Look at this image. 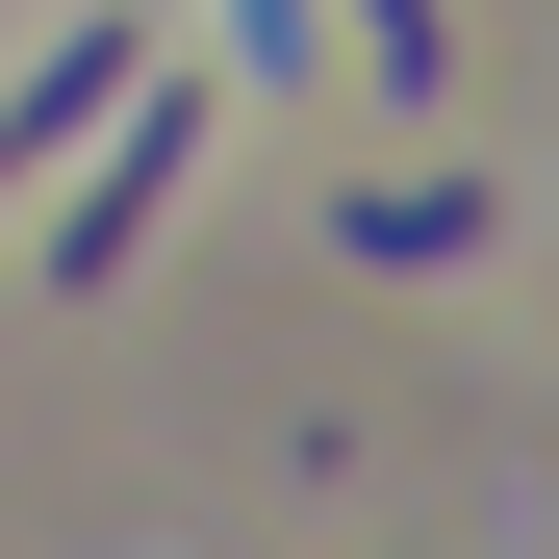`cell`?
<instances>
[{
	"label": "cell",
	"instance_id": "cell-1",
	"mask_svg": "<svg viewBox=\"0 0 559 559\" xmlns=\"http://www.w3.org/2000/svg\"><path fill=\"white\" fill-rule=\"evenodd\" d=\"M178 153H204V76H128L103 128H76V204H51V280L103 306V280L153 254V204H178Z\"/></svg>",
	"mask_w": 559,
	"mask_h": 559
},
{
	"label": "cell",
	"instance_id": "cell-2",
	"mask_svg": "<svg viewBox=\"0 0 559 559\" xmlns=\"http://www.w3.org/2000/svg\"><path fill=\"white\" fill-rule=\"evenodd\" d=\"M128 76H153V26H51L26 76H0V204H26V178H76V128H103Z\"/></svg>",
	"mask_w": 559,
	"mask_h": 559
},
{
	"label": "cell",
	"instance_id": "cell-3",
	"mask_svg": "<svg viewBox=\"0 0 559 559\" xmlns=\"http://www.w3.org/2000/svg\"><path fill=\"white\" fill-rule=\"evenodd\" d=\"M484 229H509L484 178H331V254H356V280H457Z\"/></svg>",
	"mask_w": 559,
	"mask_h": 559
},
{
	"label": "cell",
	"instance_id": "cell-4",
	"mask_svg": "<svg viewBox=\"0 0 559 559\" xmlns=\"http://www.w3.org/2000/svg\"><path fill=\"white\" fill-rule=\"evenodd\" d=\"M331 26H356V76H382V103H432V76H457V26H432V0H331Z\"/></svg>",
	"mask_w": 559,
	"mask_h": 559
}]
</instances>
